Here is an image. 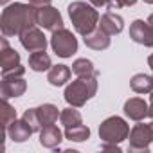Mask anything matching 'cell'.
Masks as SVG:
<instances>
[{"instance_id":"1","label":"cell","mask_w":153,"mask_h":153,"mask_svg":"<svg viewBox=\"0 0 153 153\" xmlns=\"http://www.w3.org/2000/svg\"><path fill=\"white\" fill-rule=\"evenodd\" d=\"M36 11L33 4H22L15 2L4 7L2 18H0V29L2 34L11 38V36H20L25 29L36 25Z\"/></svg>"},{"instance_id":"2","label":"cell","mask_w":153,"mask_h":153,"mask_svg":"<svg viewBox=\"0 0 153 153\" xmlns=\"http://www.w3.org/2000/svg\"><path fill=\"white\" fill-rule=\"evenodd\" d=\"M67 11H68V18L72 22L76 33L81 36H87L94 29L99 27V13L96 11V7L92 4L76 0V2L68 4Z\"/></svg>"},{"instance_id":"3","label":"cell","mask_w":153,"mask_h":153,"mask_svg":"<svg viewBox=\"0 0 153 153\" xmlns=\"http://www.w3.org/2000/svg\"><path fill=\"white\" fill-rule=\"evenodd\" d=\"M97 92V76H85V78L74 79L65 88V101L68 106L81 108L88 99H92Z\"/></svg>"},{"instance_id":"4","label":"cell","mask_w":153,"mask_h":153,"mask_svg":"<svg viewBox=\"0 0 153 153\" xmlns=\"http://www.w3.org/2000/svg\"><path fill=\"white\" fill-rule=\"evenodd\" d=\"M130 135V124L117 115L105 119L99 126V139L105 144H121Z\"/></svg>"},{"instance_id":"5","label":"cell","mask_w":153,"mask_h":153,"mask_svg":"<svg viewBox=\"0 0 153 153\" xmlns=\"http://www.w3.org/2000/svg\"><path fill=\"white\" fill-rule=\"evenodd\" d=\"M51 47L59 58H70L74 52H78V38L68 29H58L51 36Z\"/></svg>"},{"instance_id":"6","label":"cell","mask_w":153,"mask_h":153,"mask_svg":"<svg viewBox=\"0 0 153 153\" xmlns=\"http://www.w3.org/2000/svg\"><path fill=\"white\" fill-rule=\"evenodd\" d=\"M0 63H2V78L4 76H24L25 68L20 65V54L9 47L7 36L2 38V49H0Z\"/></svg>"},{"instance_id":"7","label":"cell","mask_w":153,"mask_h":153,"mask_svg":"<svg viewBox=\"0 0 153 153\" xmlns=\"http://www.w3.org/2000/svg\"><path fill=\"white\" fill-rule=\"evenodd\" d=\"M128 140H130L128 151H149V144L153 142L149 124H144L142 121H139V124H135L130 130Z\"/></svg>"},{"instance_id":"8","label":"cell","mask_w":153,"mask_h":153,"mask_svg":"<svg viewBox=\"0 0 153 153\" xmlns=\"http://www.w3.org/2000/svg\"><path fill=\"white\" fill-rule=\"evenodd\" d=\"M36 25H40L43 31L56 33L58 29H63V18L56 7L43 6V7H38L36 11Z\"/></svg>"},{"instance_id":"9","label":"cell","mask_w":153,"mask_h":153,"mask_svg":"<svg viewBox=\"0 0 153 153\" xmlns=\"http://www.w3.org/2000/svg\"><path fill=\"white\" fill-rule=\"evenodd\" d=\"M18 38H20L22 47H24L25 51H29V52L45 51V49H47V38H45L43 31L38 29V27H34V25L29 27V29H25Z\"/></svg>"},{"instance_id":"10","label":"cell","mask_w":153,"mask_h":153,"mask_svg":"<svg viewBox=\"0 0 153 153\" xmlns=\"http://www.w3.org/2000/svg\"><path fill=\"white\" fill-rule=\"evenodd\" d=\"M2 99L9 97H20L27 90V83L24 79V76H4L2 78Z\"/></svg>"},{"instance_id":"11","label":"cell","mask_w":153,"mask_h":153,"mask_svg":"<svg viewBox=\"0 0 153 153\" xmlns=\"http://www.w3.org/2000/svg\"><path fill=\"white\" fill-rule=\"evenodd\" d=\"M130 38L144 47H153V25L148 24V20H135L130 25Z\"/></svg>"},{"instance_id":"12","label":"cell","mask_w":153,"mask_h":153,"mask_svg":"<svg viewBox=\"0 0 153 153\" xmlns=\"http://www.w3.org/2000/svg\"><path fill=\"white\" fill-rule=\"evenodd\" d=\"M124 115L135 123L144 121L146 117H149V105L140 97H130L124 103Z\"/></svg>"},{"instance_id":"13","label":"cell","mask_w":153,"mask_h":153,"mask_svg":"<svg viewBox=\"0 0 153 153\" xmlns=\"http://www.w3.org/2000/svg\"><path fill=\"white\" fill-rule=\"evenodd\" d=\"M63 135L61 130L56 126V124H51V126H45L40 130V144L47 149H56L59 148L61 140H63Z\"/></svg>"},{"instance_id":"14","label":"cell","mask_w":153,"mask_h":153,"mask_svg":"<svg viewBox=\"0 0 153 153\" xmlns=\"http://www.w3.org/2000/svg\"><path fill=\"white\" fill-rule=\"evenodd\" d=\"M99 27H101L105 33H108L110 36H114V34L123 33V29H124V20H123V16L115 15L114 11H108V13H105V15L99 18Z\"/></svg>"},{"instance_id":"15","label":"cell","mask_w":153,"mask_h":153,"mask_svg":"<svg viewBox=\"0 0 153 153\" xmlns=\"http://www.w3.org/2000/svg\"><path fill=\"white\" fill-rule=\"evenodd\" d=\"M6 133H7V137L11 139V140H15V142H25L34 131H33V128L24 121V119H15L11 124H9V128L6 130Z\"/></svg>"},{"instance_id":"16","label":"cell","mask_w":153,"mask_h":153,"mask_svg":"<svg viewBox=\"0 0 153 153\" xmlns=\"http://www.w3.org/2000/svg\"><path fill=\"white\" fill-rule=\"evenodd\" d=\"M83 40H85V45L92 51H105L110 47V34L105 33L101 27H97L90 34L83 36Z\"/></svg>"},{"instance_id":"17","label":"cell","mask_w":153,"mask_h":153,"mask_svg":"<svg viewBox=\"0 0 153 153\" xmlns=\"http://www.w3.org/2000/svg\"><path fill=\"white\" fill-rule=\"evenodd\" d=\"M72 70L67 65H52L49 74H47V81L52 87H63L67 81H70Z\"/></svg>"},{"instance_id":"18","label":"cell","mask_w":153,"mask_h":153,"mask_svg":"<svg viewBox=\"0 0 153 153\" xmlns=\"http://www.w3.org/2000/svg\"><path fill=\"white\" fill-rule=\"evenodd\" d=\"M36 114H38V117H40L42 128L51 126V124H56V121H58L59 115H61V112L58 110V106L52 105V103H45V105L38 106V108H36Z\"/></svg>"},{"instance_id":"19","label":"cell","mask_w":153,"mask_h":153,"mask_svg":"<svg viewBox=\"0 0 153 153\" xmlns=\"http://www.w3.org/2000/svg\"><path fill=\"white\" fill-rule=\"evenodd\" d=\"M130 87L135 94H151L153 92V76L135 74L130 79Z\"/></svg>"},{"instance_id":"20","label":"cell","mask_w":153,"mask_h":153,"mask_svg":"<svg viewBox=\"0 0 153 153\" xmlns=\"http://www.w3.org/2000/svg\"><path fill=\"white\" fill-rule=\"evenodd\" d=\"M51 67H52V61H51V56L45 51L31 52V56H29V68H33L34 72H45V70H51Z\"/></svg>"},{"instance_id":"21","label":"cell","mask_w":153,"mask_h":153,"mask_svg":"<svg viewBox=\"0 0 153 153\" xmlns=\"http://www.w3.org/2000/svg\"><path fill=\"white\" fill-rule=\"evenodd\" d=\"M72 72L78 78H85V76H99L97 68L94 67V63L87 58H78L72 63Z\"/></svg>"},{"instance_id":"22","label":"cell","mask_w":153,"mask_h":153,"mask_svg":"<svg viewBox=\"0 0 153 153\" xmlns=\"http://www.w3.org/2000/svg\"><path fill=\"white\" fill-rule=\"evenodd\" d=\"M59 121L65 128H70V126H78V124H83V117L81 114L76 110V106H68L65 110H61V115H59Z\"/></svg>"},{"instance_id":"23","label":"cell","mask_w":153,"mask_h":153,"mask_svg":"<svg viewBox=\"0 0 153 153\" xmlns=\"http://www.w3.org/2000/svg\"><path fill=\"white\" fill-rule=\"evenodd\" d=\"M65 139L68 140H74V142H83L90 137V128L85 126V124H78V126H70V128H65Z\"/></svg>"},{"instance_id":"24","label":"cell","mask_w":153,"mask_h":153,"mask_svg":"<svg viewBox=\"0 0 153 153\" xmlns=\"http://www.w3.org/2000/svg\"><path fill=\"white\" fill-rule=\"evenodd\" d=\"M16 119V110L7 103V99H2V124H4V131L9 128V124Z\"/></svg>"},{"instance_id":"25","label":"cell","mask_w":153,"mask_h":153,"mask_svg":"<svg viewBox=\"0 0 153 153\" xmlns=\"http://www.w3.org/2000/svg\"><path fill=\"white\" fill-rule=\"evenodd\" d=\"M22 119L33 128V131H40V130H42V123H40V117H38V114H36V108L25 110L24 115H22Z\"/></svg>"},{"instance_id":"26","label":"cell","mask_w":153,"mask_h":153,"mask_svg":"<svg viewBox=\"0 0 153 153\" xmlns=\"http://www.w3.org/2000/svg\"><path fill=\"white\" fill-rule=\"evenodd\" d=\"M106 7H108L110 11L121 9V7H124V2H123V0H106Z\"/></svg>"},{"instance_id":"27","label":"cell","mask_w":153,"mask_h":153,"mask_svg":"<svg viewBox=\"0 0 153 153\" xmlns=\"http://www.w3.org/2000/svg\"><path fill=\"white\" fill-rule=\"evenodd\" d=\"M29 4H33L34 7H43V6H51V0H29Z\"/></svg>"},{"instance_id":"28","label":"cell","mask_w":153,"mask_h":153,"mask_svg":"<svg viewBox=\"0 0 153 153\" xmlns=\"http://www.w3.org/2000/svg\"><path fill=\"white\" fill-rule=\"evenodd\" d=\"M101 149H112V151H121V148H119V144H101Z\"/></svg>"},{"instance_id":"29","label":"cell","mask_w":153,"mask_h":153,"mask_svg":"<svg viewBox=\"0 0 153 153\" xmlns=\"http://www.w3.org/2000/svg\"><path fill=\"white\" fill-rule=\"evenodd\" d=\"M88 2H90L94 7H103V6H106V0H88Z\"/></svg>"},{"instance_id":"30","label":"cell","mask_w":153,"mask_h":153,"mask_svg":"<svg viewBox=\"0 0 153 153\" xmlns=\"http://www.w3.org/2000/svg\"><path fill=\"white\" fill-rule=\"evenodd\" d=\"M149 117L153 119V92H151V96H149Z\"/></svg>"},{"instance_id":"31","label":"cell","mask_w":153,"mask_h":153,"mask_svg":"<svg viewBox=\"0 0 153 153\" xmlns=\"http://www.w3.org/2000/svg\"><path fill=\"white\" fill-rule=\"evenodd\" d=\"M123 2H124V6H135L137 0H123Z\"/></svg>"},{"instance_id":"32","label":"cell","mask_w":153,"mask_h":153,"mask_svg":"<svg viewBox=\"0 0 153 153\" xmlns=\"http://www.w3.org/2000/svg\"><path fill=\"white\" fill-rule=\"evenodd\" d=\"M148 65H149V68H151V72H153V54L148 58Z\"/></svg>"},{"instance_id":"33","label":"cell","mask_w":153,"mask_h":153,"mask_svg":"<svg viewBox=\"0 0 153 153\" xmlns=\"http://www.w3.org/2000/svg\"><path fill=\"white\" fill-rule=\"evenodd\" d=\"M148 24H149V25H153V15H149V16H148Z\"/></svg>"},{"instance_id":"34","label":"cell","mask_w":153,"mask_h":153,"mask_svg":"<svg viewBox=\"0 0 153 153\" xmlns=\"http://www.w3.org/2000/svg\"><path fill=\"white\" fill-rule=\"evenodd\" d=\"M0 2H2V6H7V2H9V0H0Z\"/></svg>"},{"instance_id":"35","label":"cell","mask_w":153,"mask_h":153,"mask_svg":"<svg viewBox=\"0 0 153 153\" xmlns=\"http://www.w3.org/2000/svg\"><path fill=\"white\" fill-rule=\"evenodd\" d=\"M149 128H151V135H153V121L149 123Z\"/></svg>"},{"instance_id":"36","label":"cell","mask_w":153,"mask_h":153,"mask_svg":"<svg viewBox=\"0 0 153 153\" xmlns=\"http://www.w3.org/2000/svg\"><path fill=\"white\" fill-rule=\"evenodd\" d=\"M144 2H146V4H153V0H144Z\"/></svg>"}]
</instances>
